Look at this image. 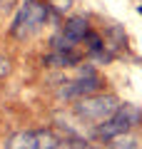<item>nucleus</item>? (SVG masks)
I'll return each instance as SVG.
<instances>
[{
    "label": "nucleus",
    "instance_id": "16",
    "mask_svg": "<svg viewBox=\"0 0 142 149\" xmlns=\"http://www.w3.org/2000/svg\"><path fill=\"white\" fill-rule=\"evenodd\" d=\"M137 13H140V15H142V5H137Z\"/></svg>",
    "mask_w": 142,
    "mask_h": 149
},
{
    "label": "nucleus",
    "instance_id": "15",
    "mask_svg": "<svg viewBox=\"0 0 142 149\" xmlns=\"http://www.w3.org/2000/svg\"><path fill=\"white\" fill-rule=\"evenodd\" d=\"M10 3H13V0H0V8H8Z\"/></svg>",
    "mask_w": 142,
    "mask_h": 149
},
{
    "label": "nucleus",
    "instance_id": "6",
    "mask_svg": "<svg viewBox=\"0 0 142 149\" xmlns=\"http://www.w3.org/2000/svg\"><path fill=\"white\" fill-rule=\"evenodd\" d=\"M63 30L67 32L70 37H72L75 42H80V40L85 37V32L90 30V22H87V17H82V15H75V17H70V20H65Z\"/></svg>",
    "mask_w": 142,
    "mask_h": 149
},
{
    "label": "nucleus",
    "instance_id": "11",
    "mask_svg": "<svg viewBox=\"0 0 142 149\" xmlns=\"http://www.w3.org/2000/svg\"><path fill=\"white\" fill-rule=\"evenodd\" d=\"M50 45H53V50H75V47H77L80 42H75L72 37H70L67 32H65L63 27H60V30H58V32L53 35V40H50Z\"/></svg>",
    "mask_w": 142,
    "mask_h": 149
},
{
    "label": "nucleus",
    "instance_id": "1",
    "mask_svg": "<svg viewBox=\"0 0 142 149\" xmlns=\"http://www.w3.org/2000/svg\"><path fill=\"white\" fill-rule=\"evenodd\" d=\"M47 17H50V8L45 0H22L18 5L15 17H13L10 35L15 40H27L45 27Z\"/></svg>",
    "mask_w": 142,
    "mask_h": 149
},
{
    "label": "nucleus",
    "instance_id": "2",
    "mask_svg": "<svg viewBox=\"0 0 142 149\" xmlns=\"http://www.w3.org/2000/svg\"><path fill=\"white\" fill-rule=\"evenodd\" d=\"M117 107H120V100L115 95L95 92V95H87L82 100H75V114L85 122H102L110 114H115Z\"/></svg>",
    "mask_w": 142,
    "mask_h": 149
},
{
    "label": "nucleus",
    "instance_id": "13",
    "mask_svg": "<svg viewBox=\"0 0 142 149\" xmlns=\"http://www.w3.org/2000/svg\"><path fill=\"white\" fill-rule=\"evenodd\" d=\"M47 8L53 13H58V15H63V13H67L70 8H72V0H45Z\"/></svg>",
    "mask_w": 142,
    "mask_h": 149
},
{
    "label": "nucleus",
    "instance_id": "4",
    "mask_svg": "<svg viewBox=\"0 0 142 149\" xmlns=\"http://www.w3.org/2000/svg\"><path fill=\"white\" fill-rule=\"evenodd\" d=\"M130 122H127V117H125V112L117 107L115 109V114H110L107 119H102V122H97V129H95V134H97V139H112V137H117V134H125V132H130Z\"/></svg>",
    "mask_w": 142,
    "mask_h": 149
},
{
    "label": "nucleus",
    "instance_id": "14",
    "mask_svg": "<svg viewBox=\"0 0 142 149\" xmlns=\"http://www.w3.org/2000/svg\"><path fill=\"white\" fill-rule=\"evenodd\" d=\"M10 72H13V62H10V57L0 55V80H5Z\"/></svg>",
    "mask_w": 142,
    "mask_h": 149
},
{
    "label": "nucleus",
    "instance_id": "9",
    "mask_svg": "<svg viewBox=\"0 0 142 149\" xmlns=\"http://www.w3.org/2000/svg\"><path fill=\"white\" fill-rule=\"evenodd\" d=\"M107 144H110V149H140V139L132 134V129L125 132V134H117V137L107 139Z\"/></svg>",
    "mask_w": 142,
    "mask_h": 149
},
{
    "label": "nucleus",
    "instance_id": "7",
    "mask_svg": "<svg viewBox=\"0 0 142 149\" xmlns=\"http://www.w3.org/2000/svg\"><path fill=\"white\" fill-rule=\"evenodd\" d=\"M5 149H37L35 132H18L13 137H8Z\"/></svg>",
    "mask_w": 142,
    "mask_h": 149
},
{
    "label": "nucleus",
    "instance_id": "12",
    "mask_svg": "<svg viewBox=\"0 0 142 149\" xmlns=\"http://www.w3.org/2000/svg\"><path fill=\"white\" fill-rule=\"evenodd\" d=\"M120 109L125 112V117H127V122H130L132 129L142 127V109H140V107H135V104H120Z\"/></svg>",
    "mask_w": 142,
    "mask_h": 149
},
{
    "label": "nucleus",
    "instance_id": "8",
    "mask_svg": "<svg viewBox=\"0 0 142 149\" xmlns=\"http://www.w3.org/2000/svg\"><path fill=\"white\" fill-rule=\"evenodd\" d=\"M35 142H37V149H58L60 144H63V139H60L53 129H37Z\"/></svg>",
    "mask_w": 142,
    "mask_h": 149
},
{
    "label": "nucleus",
    "instance_id": "5",
    "mask_svg": "<svg viewBox=\"0 0 142 149\" xmlns=\"http://www.w3.org/2000/svg\"><path fill=\"white\" fill-rule=\"evenodd\" d=\"M80 62V52L77 50H53L50 55L42 57L45 67H58V70H70Z\"/></svg>",
    "mask_w": 142,
    "mask_h": 149
},
{
    "label": "nucleus",
    "instance_id": "10",
    "mask_svg": "<svg viewBox=\"0 0 142 149\" xmlns=\"http://www.w3.org/2000/svg\"><path fill=\"white\" fill-rule=\"evenodd\" d=\"M80 45H85V52H87V55H92V52H100V50L105 47V40H102V35H100V32L87 30V32H85V37L80 40Z\"/></svg>",
    "mask_w": 142,
    "mask_h": 149
},
{
    "label": "nucleus",
    "instance_id": "3",
    "mask_svg": "<svg viewBox=\"0 0 142 149\" xmlns=\"http://www.w3.org/2000/svg\"><path fill=\"white\" fill-rule=\"evenodd\" d=\"M100 90H102L100 74H87V77H77V80L63 82V87L58 90V97L60 100H67V102H75V100H82L87 95H95Z\"/></svg>",
    "mask_w": 142,
    "mask_h": 149
}]
</instances>
